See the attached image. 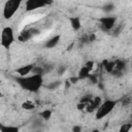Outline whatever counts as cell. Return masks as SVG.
Segmentation results:
<instances>
[{
	"instance_id": "15",
	"label": "cell",
	"mask_w": 132,
	"mask_h": 132,
	"mask_svg": "<svg viewBox=\"0 0 132 132\" xmlns=\"http://www.w3.org/2000/svg\"><path fill=\"white\" fill-rule=\"evenodd\" d=\"M39 114H40V118H41L43 121H48V120L52 118V116H53V111H52L50 108H45V109L41 110Z\"/></svg>"
},
{
	"instance_id": "19",
	"label": "cell",
	"mask_w": 132,
	"mask_h": 132,
	"mask_svg": "<svg viewBox=\"0 0 132 132\" xmlns=\"http://www.w3.org/2000/svg\"><path fill=\"white\" fill-rule=\"evenodd\" d=\"M72 131H73V132H81V127L75 125V126L72 128Z\"/></svg>"
},
{
	"instance_id": "20",
	"label": "cell",
	"mask_w": 132,
	"mask_h": 132,
	"mask_svg": "<svg viewBox=\"0 0 132 132\" xmlns=\"http://www.w3.org/2000/svg\"><path fill=\"white\" fill-rule=\"evenodd\" d=\"M2 97H3V94H2V93H1V92H0V99H1V98H2Z\"/></svg>"
},
{
	"instance_id": "13",
	"label": "cell",
	"mask_w": 132,
	"mask_h": 132,
	"mask_svg": "<svg viewBox=\"0 0 132 132\" xmlns=\"http://www.w3.org/2000/svg\"><path fill=\"white\" fill-rule=\"evenodd\" d=\"M0 132H20V128L13 125L0 124Z\"/></svg>"
},
{
	"instance_id": "5",
	"label": "cell",
	"mask_w": 132,
	"mask_h": 132,
	"mask_svg": "<svg viewBox=\"0 0 132 132\" xmlns=\"http://www.w3.org/2000/svg\"><path fill=\"white\" fill-rule=\"evenodd\" d=\"M50 4V2H46V1H42V0H27L24 5H25V10L27 12H30V11H34L38 8H41V7H44L45 5Z\"/></svg>"
},
{
	"instance_id": "11",
	"label": "cell",
	"mask_w": 132,
	"mask_h": 132,
	"mask_svg": "<svg viewBox=\"0 0 132 132\" xmlns=\"http://www.w3.org/2000/svg\"><path fill=\"white\" fill-rule=\"evenodd\" d=\"M32 35H33V30H32V29H25V30H23V31L20 33L18 39H19L20 41H22V42H25V41L29 40V39L32 37Z\"/></svg>"
},
{
	"instance_id": "7",
	"label": "cell",
	"mask_w": 132,
	"mask_h": 132,
	"mask_svg": "<svg viewBox=\"0 0 132 132\" xmlns=\"http://www.w3.org/2000/svg\"><path fill=\"white\" fill-rule=\"evenodd\" d=\"M34 67H35L34 64H26V65L15 68L14 72L18 74V77H25V76L30 75V73H32Z\"/></svg>"
},
{
	"instance_id": "4",
	"label": "cell",
	"mask_w": 132,
	"mask_h": 132,
	"mask_svg": "<svg viewBox=\"0 0 132 132\" xmlns=\"http://www.w3.org/2000/svg\"><path fill=\"white\" fill-rule=\"evenodd\" d=\"M22 3L23 2L20 1V0H8V1H6L4 3L3 11H2L3 18L5 20L12 19V16L15 14V12L21 8Z\"/></svg>"
},
{
	"instance_id": "1",
	"label": "cell",
	"mask_w": 132,
	"mask_h": 132,
	"mask_svg": "<svg viewBox=\"0 0 132 132\" xmlns=\"http://www.w3.org/2000/svg\"><path fill=\"white\" fill-rule=\"evenodd\" d=\"M15 80L23 90L32 93L38 92L44 81L43 75L41 74H30L25 77H16Z\"/></svg>"
},
{
	"instance_id": "12",
	"label": "cell",
	"mask_w": 132,
	"mask_h": 132,
	"mask_svg": "<svg viewBox=\"0 0 132 132\" xmlns=\"http://www.w3.org/2000/svg\"><path fill=\"white\" fill-rule=\"evenodd\" d=\"M91 75V71L85 67L84 65L80 67V69L78 70V73H77V78L78 79H86V78H89V76Z\"/></svg>"
},
{
	"instance_id": "14",
	"label": "cell",
	"mask_w": 132,
	"mask_h": 132,
	"mask_svg": "<svg viewBox=\"0 0 132 132\" xmlns=\"http://www.w3.org/2000/svg\"><path fill=\"white\" fill-rule=\"evenodd\" d=\"M21 107H22L24 110L31 111V110H33V109L36 107V104H35V102L32 101V100H25V101L22 103Z\"/></svg>"
},
{
	"instance_id": "3",
	"label": "cell",
	"mask_w": 132,
	"mask_h": 132,
	"mask_svg": "<svg viewBox=\"0 0 132 132\" xmlns=\"http://www.w3.org/2000/svg\"><path fill=\"white\" fill-rule=\"evenodd\" d=\"M15 40L14 36V31L10 26H5L2 28L1 33H0V44L3 48L9 50L11 45L13 44Z\"/></svg>"
},
{
	"instance_id": "9",
	"label": "cell",
	"mask_w": 132,
	"mask_h": 132,
	"mask_svg": "<svg viewBox=\"0 0 132 132\" xmlns=\"http://www.w3.org/2000/svg\"><path fill=\"white\" fill-rule=\"evenodd\" d=\"M70 27L73 31H79L81 29V21L79 16H70L69 18Z\"/></svg>"
},
{
	"instance_id": "2",
	"label": "cell",
	"mask_w": 132,
	"mask_h": 132,
	"mask_svg": "<svg viewBox=\"0 0 132 132\" xmlns=\"http://www.w3.org/2000/svg\"><path fill=\"white\" fill-rule=\"evenodd\" d=\"M118 101L113 99H106L105 101H102V103L99 105V107L95 111V119L96 120H102L108 114L112 112L114 107L117 106Z\"/></svg>"
},
{
	"instance_id": "8",
	"label": "cell",
	"mask_w": 132,
	"mask_h": 132,
	"mask_svg": "<svg viewBox=\"0 0 132 132\" xmlns=\"http://www.w3.org/2000/svg\"><path fill=\"white\" fill-rule=\"evenodd\" d=\"M60 39H61V35H60V34L54 35V36H52L51 38H48V39L45 41L44 46H45L46 48H53V47H55L56 45H58Z\"/></svg>"
},
{
	"instance_id": "18",
	"label": "cell",
	"mask_w": 132,
	"mask_h": 132,
	"mask_svg": "<svg viewBox=\"0 0 132 132\" xmlns=\"http://www.w3.org/2000/svg\"><path fill=\"white\" fill-rule=\"evenodd\" d=\"M84 66L85 67H87L91 72L93 71V69H94V67H95V62L94 61H92V60H89V61H87L85 64H84Z\"/></svg>"
},
{
	"instance_id": "10",
	"label": "cell",
	"mask_w": 132,
	"mask_h": 132,
	"mask_svg": "<svg viewBox=\"0 0 132 132\" xmlns=\"http://www.w3.org/2000/svg\"><path fill=\"white\" fill-rule=\"evenodd\" d=\"M102 67L107 73H113L114 72V61L104 59L102 61Z\"/></svg>"
},
{
	"instance_id": "16",
	"label": "cell",
	"mask_w": 132,
	"mask_h": 132,
	"mask_svg": "<svg viewBox=\"0 0 132 132\" xmlns=\"http://www.w3.org/2000/svg\"><path fill=\"white\" fill-rule=\"evenodd\" d=\"M132 129V124L131 123H124L120 126L118 132H130Z\"/></svg>"
},
{
	"instance_id": "17",
	"label": "cell",
	"mask_w": 132,
	"mask_h": 132,
	"mask_svg": "<svg viewBox=\"0 0 132 132\" xmlns=\"http://www.w3.org/2000/svg\"><path fill=\"white\" fill-rule=\"evenodd\" d=\"M91 102H92V104L95 106V108L97 109V108L99 107V105L102 103V98H101V96H94V97L92 98Z\"/></svg>"
},
{
	"instance_id": "6",
	"label": "cell",
	"mask_w": 132,
	"mask_h": 132,
	"mask_svg": "<svg viewBox=\"0 0 132 132\" xmlns=\"http://www.w3.org/2000/svg\"><path fill=\"white\" fill-rule=\"evenodd\" d=\"M99 23H100L101 27L105 31H109V30L114 28V26L117 24V18L116 16H111V15L102 16V18L99 19Z\"/></svg>"
}]
</instances>
